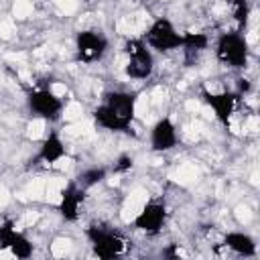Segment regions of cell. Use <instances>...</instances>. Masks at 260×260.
<instances>
[{
    "mask_svg": "<svg viewBox=\"0 0 260 260\" xmlns=\"http://www.w3.org/2000/svg\"><path fill=\"white\" fill-rule=\"evenodd\" d=\"M124 53H126V65L124 73L130 79H148L154 71V57L144 39H128L124 43Z\"/></svg>",
    "mask_w": 260,
    "mask_h": 260,
    "instance_id": "3957f363",
    "label": "cell"
},
{
    "mask_svg": "<svg viewBox=\"0 0 260 260\" xmlns=\"http://www.w3.org/2000/svg\"><path fill=\"white\" fill-rule=\"evenodd\" d=\"M223 246L228 250H232L234 254L244 256V258L256 256V240L244 232H228L223 236Z\"/></svg>",
    "mask_w": 260,
    "mask_h": 260,
    "instance_id": "5bb4252c",
    "label": "cell"
},
{
    "mask_svg": "<svg viewBox=\"0 0 260 260\" xmlns=\"http://www.w3.org/2000/svg\"><path fill=\"white\" fill-rule=\"evenodd\" d=\"M132 167H134V158H132L130 154H120V156L116 158L112 171H114L116 175H124V173H128Z\"/></svg>",
    "mask_w": 260,
    "mask_h": 260,
    "instance_id": "ac0fdd59",
    "label": "cell"
},
{
    "mask_svg": "<svg viewBox=\"0 0 260 260\" xmlns=\"http://www.w3.org/2000/svg\"><path fill=\"white\" fill-rule=\"evenodd\" d=\"M0 248L8 250L12 256L20 260H26L32 256V242L22 232L16 230L12 219H4L0 223Z\"/></svg>",
    "mask_w": 260,
    "mask_h": 260,
    "instance_id": "30bf717a",
    "label": "cell"
},
{
    "mask_svg": "<svg viewBox=\"0 0 260 260\" xmlns=\"http://www.w3.org/2000/svg\"><path fill=\"white\" fill-rule=\"evenodd\" d=\"M28 110L32 116L45 120V122H57L63 112V100L51 91V89H32L26 95Z\"/></svg>",
    "mask_w": 260,
    "mask_h": 260,
    "instance_id": "52a82bcc",
    "label": "cell"
},
{
    "mask_svg": "<svg viewBox=\"0 0 260 260\" xmlns=\"http://www.w3.org/2000/svg\"><path fill=\"white\" fill-rule=\"evenodd\" d=\"M85 199V189H81L75 181H69L61 193H59V213L65 221H77L79 219V207Z\"/></svg>",
    "mask_w": 260,
    "mask_h": 260,
    "instance_id": "7c38bea8",
    "label": "cell"
},
{
    "mask_svg": "<svg viewBox=\"0 0 260 260\" xmlns=\"http://www.w3.org/2000/svg\"><path fill=\"white\" fill-rule=\"evenodd\" d=\"M110 49L108 37L98 28H83L75 35V61L95 63Z\"/></svg>",
    "mask_w": 260,
    "mask_h": 260,
    "instance_id": "8992f818",
    "label": "cell"
},
{
    "mask_svg": "<svg viewBox=\"0 0 260 260\" xmlns=\"http://www.w3.org/2000/svg\"><path fill=\"white\" fill-rule=\"evenodd\" d=\"M238 81H240V87H238V93H240V95H242V93H246V91H250V87H252V85H250V81H248V79H244V77H242V79H238Z\"/></svg>",
    "mask_w": 260,
    "mask_h": 260,
    "instance_id": "ffe728a7",
    "label": "cell"
},
{
    "mask_svg": "<svg viewBox=\"0 0 260 260\" xmlns=\"http://www.w3.org/2000/svg\"><path fill=\"white\" fill-rule=\"evenodd\" d=\"M179 136H177V126L169 116H162L154 122L150 128V148L154 152H169L177 146Z\"/></svg>",
    "mask_w": 260,
    "mask_h": 260,
    "instance_id": "8fae6325",
    "label": "cell"
},
{
    "mask_svg": "<svg viewBox=\"0 0 260 260\" xmlns=\"http://www.w3.org/2000/svg\"><path fill=\"white\" fill-rule=\"evenodd\" d=\"M136 93L124 89L106 91L102 104L93 108L91 116L95 124L110 132H126L136 116Z\"/></svg>",
    "mask_w": 260,
    "mask_h": 260,
    "instance_id": "6da1fadb",
    "label": "cell"
},
{
    "mask_svg": "<svg viewBox=\"0 0 260 260\" xmlns=\"http://www.w3.org/2000/svg\"><path fill=\"white\" fill-rule=\"evenodd\" d=\"M167 205L162 199H150L142 205V209L136 213L134 217V228L140 230L146 236H156L160 234V230L165 228L167 221Z\"/></svg>",
    "mask_w": 260,
    "mask_h": 260,
    "instance_id": "9c48e42d",
    "label": "cell"
},
{
    "mask_svg": "<svg viewBox=\"0 0 260 260\" xmlns=\"http://www.w3.org/2000/svg\"><path fill=\"white\" fill-rule=\"evenodd\" d=\"M162 256H167V258H171V260H177V258H179V250H177V246H175V244L167 246V248L162 250Z\"/></svg>",
    "mask_w": 260,
    "mask_h": 260,
    "instance_id": "d6986e66",
    "label": "cell"
},
{
    "mask_svg": "<svg viewBox=\"0 0 260 260\" xmlns=\"http://www.w3.org/2000/svg\"><path fill=\"white\" fill-rule=\"evenodd\" d=\"M106 175H108V171L104 169V167H89V169H85V171H81L79 175H77V179H75V183L81 187V189H91V187H95L98 183H102L104 179H106Z\"/></svg>",
    "mask_w": 260,
    "mask_h": 260,
    "instance_id": "2e32d148",
    "label": "cell"
},
{
    "mask_svg": "<svg viewBox=\"0 0 260 260\" xmlns=\"http://www.w3.org/2000/svg\"><path fill=\"white\" fill-rule=\"evenodd\" d=\"M201 100L211 108L217 122L221 126L230 128L232 116L240 102V93L238 91H209L205 85H201Z\"/></svg>",
    "mask_w": 260,
    "mask_h": 260,
    "instance_id": "ba28073f",
    "label": "cell"
},
{
    "mask_svg": "<svg viewBox=\"0 0 260 260\" xmlns=\"http://www.w3.org/2000/svg\"><path fill=\"white\" fill-rule=\"evenodd\" d=\"M142 39L148 45V49H154L158 53H169L183 45V32H179L175 24L165 16L154 18Z\"/></svg>",
    "mask_w": 260,
    "mask_h": 260,
    "instance_id": "5b68a950",
    "label": "cell"
},
{
    "mask_svg": "<svg viewBox=\"0 0 260 260\" xmlns=\"http://www.w3.org/2000/svg\"><path fill=\"white\" fill-rule=\"evenodd\" d=\"M63 156H67L65 142L61 140L59 132L53 130V132H49V134L45 136V140L41 142L37 158H39L41 162H45V165H55V162H59Z\"/></svg>",
    "mask_w": 260,
    "mask_h": 260,
    "instance_id": "4fadbf2b",
    "label": "cell"
},
{
    "mask_svg": "<svg viewBox=\"0 0 260 260\" xmlns=\"http://www.w3.org/2000/svg\"><path fill=\"white\" fill-rule=\"evenodd\" d=\"M209 47V37L205 32H193V30H185L183 32V45L181 49L189 55H197V53H203L205 49Z\"/></svg>",
    "mask_w": 260,
    "mask_h": 260,
    "instance_id": "9a60e30c",
    "label": "cell"
},
{
    "mask_svg": "<svg viewBox=\"0 0 260 260\" xmlns=\"http://www.w3.org/2000/svg\"><path fill=\"white\" fill-rule=\"evenodd\" d=\"M215 59L232 69H244L250 59V47L242 30L221 32L215 41Z\"/></svg>",
    "mask_w": 260,
    "mask_h": 260,
    "instance_id": "7a4b0ae2",
    "label": "cell"
},
{
    "mask_svg": "<svg viewBox=\"0 0 260 260\" xmlns=\"http://www.w3.org/2000/svg\"><path fill=\"white\" fill-rule=\"evenodd\" d=\"M85 236H87V240L91 244L93 254L98 258H102V260H114V258H118V256H122L126 252V244L128 242L114 230H108L104 225L91 223V225H87Z\"/></svg>",
    "mask_w": 260,
    "mask_h": 260,
    "instance_id": "277c9868",
    "label": "cell"
},
{
    "mask_svg": "<svg viewBox=\"0 0 260 260\" xmlns=\"http://www.w3.org/2000/svg\"><path fill=\"white\" fill-rule=\"evenodd\" d=\"M234 20L238 22V30H244L250 18V2L248 0H230Z\"/></svg>",
    "mask_w": 260,
    "mask_h": 260,
    "instance_id": "e0dca14e",
    "label": "cell"
}]
</instances>
